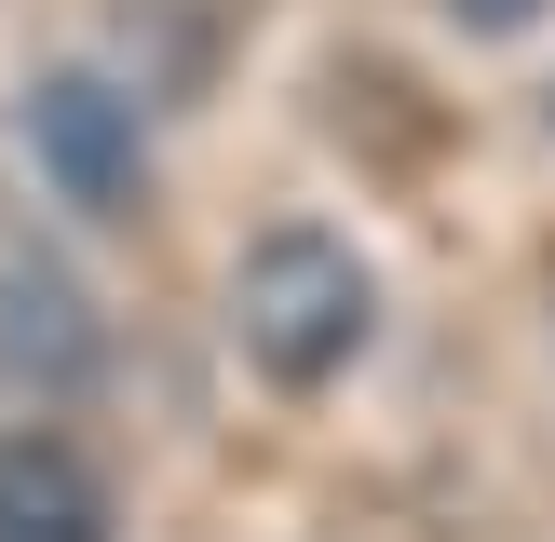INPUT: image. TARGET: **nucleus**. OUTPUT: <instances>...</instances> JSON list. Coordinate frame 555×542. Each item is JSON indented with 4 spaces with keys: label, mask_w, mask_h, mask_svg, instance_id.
Wrapping results in <instances>:
<instances>
[{
    "label": "nucleus",
    "mask_w": 555,
    "mask_h": 542,
    "mask_svg": "<svg viewBox=\"0 0 555 542\" xmlns=\"http://www.w3.org/2000/svg\"><path fill=\"white\" fill-rule=\"evenodd\" d=\"M366 325H379V271L352 258L339 231L285 217V231L244 244V271H231V339H244V366H258L271 393H325V379L366 352Z\"/></svg>",
    "instance_id": "nucleus-1"
},
{
    "label": "nucleus",
    "mask_w": 555,
    "mask_h": 542,
    "mask_svg": "<svg viewBox=\"0 0 555 542\" xmlns=\"http://www.w3.org/2000/svg\"><path fill=\"white\" fill-rule=\"evenodd\" d=\"M27 163H41V190L81 217V231H122V217H150V136H135V95L108 68H81V54H54L41 81H27Z\"/></svg>",
    "instance_id": "nucleus-2"
},
{
    "label": "nucleus",
    "mask_w": 555,
    "mask_h": 542,
    "mask_svg": "<svg viewBox=\"0 0 555 542\" xmlns=\"http://www.w3.org/2000/svg\"><path fill=\"white\" fill-rule=\"evenodd\" d=\"M108 475L68 434H0V542H108Z\"/></svg>",
    "instance_id": "nucleus-3"
},
{
    "label": "nucleus",
    "mask_w": 555,
    "mask_h": 542,
    "mask_svg": "<svg viewBox=\"0 0 555 542\" xmlns=\"http://www.w3.org/2000/svg\"><path fill=\"white\" fill-rule=\"evenodd\" d=\"M0 366H14L27 393H95V312H81L41 258L0 271Z\"/></svg>",
    "instance_id": "nucleus-4"
},
{
    "label": "nucleus",
    "mask_w": 555,
    "mask_h": 542,
    "mask_svg": "<svg viewBox=\"0 0 555 542\" xmlns=\"http://www.w3.org/2000/svg\"><path fill=\"white\" fill-rule=\"evenodd\" d=\"M448 14H461V27H488V41H515V27L555 14V0H448Z\"/></svg>",
    "instance_id": "nucleus-5"
},
{
    "label": "nucleus",
    "mask_w": 555,
    "mask_h": 542,
    "mask_svg": "<svg viewBox=\"0 0 555 542\" xmlns=\"http://www.w3.org/2000/svg\"><path fill=\"white\" fill-rule=\"evenodd\" d=\"M542 122H555V95H542Z\"/></svg>",
    "instance_id": "nucleus-6"
}]
</instances>
